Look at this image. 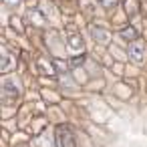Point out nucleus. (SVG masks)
Returning <instances> with one entry per match:
<instances>
[{
    "mask_svg": "<svg viewBox=\"0 0 147 147\" xmlns=\"http://www.w3.org/2000/svg\"><path fill=\"white\" fill-rule=\"evenodd\" d=\"M99 2H101L105 8H111V6H115V4H117V0H99Z\"/></svg>",
    "mask_w": 147,
    "mask_h": 147,
    "instance_id": "nucleus-8",
    "label": "nucleus"
},
{
    "mask_svg": "<svg viewBox=\"0 0 147 147\" xmlns=\"http://www.w3.org/2000/svg\"><path fill=\"white\" fill-rule=\"evenodd\" d=\"M6 4H18V0H6Z\"/></svg>",
    "mask_w": 147,
    "mask_h": 147,
    "instance_id": "nucleus-10",
    "label": "nucleus"
},
{
    "mask_svg": "<svg viewBox=\"0 0 147 147\" xmlns=\"http://www.w3.org/2000/svg\"><path fill=\"white\" fill-rule=\"evenodd\" d=\"M4 65H2V71H8L10 69V59H8V55H4V61H2Z\"/></svg>",
    "mask_w": 147,
    "mask_h": 147,
    "instance_id": "nucleus-9",
    "label": "nucleus"
},
{
    "mask_svg": "<svg viewBox=\"0 0 147 147\" xmlns=\"http://www.w3.org/2000/svg\"><path fill=\"white\" fill-rule=\"evenodd\" d=\"M129 59H131L135 65H141V63L145 61V49H143L141 42H133V45H129Z\"/></svg>",
    "mask_w": 147,
    "mask_h": 147,
    "instance_id": "nucleus-3",
    "label": "nucleus"
},
{
    "mask_svg": "<svg viewBox=\"0 0 147 147\" xmlns=\"http://www.w3.org/2000/svg\"><path fill=\"white\" fill-rule=\"evenodd\" d=\"M93 38L97 40V42H109V38H111V34L105 30V28H101V26H93Z\"/></svg>",
    "mask_w": 147,
    "mask_h": 147,
    "instance_id": "nucleus-5",
    "label": "nucleus"
},
{
    "mask_svg": "<svg viewBox=\"0 0 147 147\" xmlns=\"http://www.w3.org/2000/svg\"><path fill=\"white\" fill-rule=\"evenodd\" d=\"M121 36H123L125 40H135V38H137V32H135L131 26H127V28L121 30Z\"/></svg>",
    "mask_w": 147,
    "mask_h": 147,
    "instance_id": "nucleus-6",
    "label": "nucleus"
},
{
    "mask_svg": "<svg viewBox=\"0 0 147 147\" xmlns=\"http://www.w3.org/2000/svg\"><path fill=\"white\" fill-rule=\"evenodd\" d=\"M57 147H77V141H75L71 129L65 125H61L57 129Z\"/></svg>",
    "mask_w": 147,
    "mask_h": 147,
    "instance_id": "nucleus-1",
    "label": "nucleus"
},
{
    "mask_svg": "<svg viewBox=\"0 0 147 147\" xmlns=\"http://www.w3.org/2000/svg\"><path fill=\"white\" fill-rule=\"evenodd\" d=\"M2 93H4V97L18 99V95H20V83H18V79H4L2 81Z\"/></svg>",
    "mask_w": 147,
    "mask_h": 147,
    "instance_id": "nucleus-2",
    "label": "nucleus"
},
{
    "mask_svg": "<svg viewBox=\"0 0 147 147\" xmlns=\"http://www.w3.org/2000/svg\"><path fill=\"white\" fill-rule=\"evenodd\" d=\"M125 10L129 14H135L137 12V2H135V0H127V2H125Z\"/></svg>",
    "mask_w": 147,
    "mask_h": 147,
    "instance_id": "nucleus-7",
    "label": "nucleus"
},
{
    "mask_svg": "<svg viewBox=\"0 0 147 147\" xmlns=\"http://www.w3.org/2000/svg\"><path fill=\"white\" fill-rule=\"evenodd\" d=\"M83 47L85 45H83V38L79 34H71L69 36V49H71V53H77L79 55V53H83Z\"/></svg>",
    "mask_w": 147,
    "mask_h": 147,
    "instance_id": "nucleus-4",
    "label": "nucleus"
}]
</instances>
